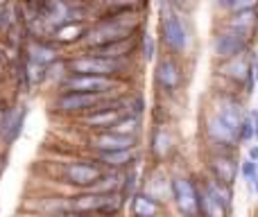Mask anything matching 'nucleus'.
Listing matches in <instances>:
<instances>
[{"label": "nucleus", "mask_w": 258, "mask_h": 217, "mask_svg": "<svg viewBox=\"0 0 258 217\" xmlns=\"http://www.w3.org/2000/svg\"><path fill=\"white\" fill-rule=\"evenodd\" d=\"M25 80H27V84H30V86L41 84V82L48 80V68L39 66V63H34V61H30V59H27V61H25Z\"/></svg>", "instance_id": "obj_24"}, {"label": "nucleus", "mask_w": 258, "mask_h": 217, "mask_svg": "<svg viewBox=\"0 0 258 217\" xmlns=\"http://www.w3.org/2000/svg\"><path fill=\"white\" fill-rule=\"evenodd\" d=\"M23 120H25V111L21 109H7L0 115V136L7 142H14L23 129Z\"/></svg>", "instance_id": "obj_18"}, {"label": "nucleus", "mask_w": 258, "mask_h": 217, "mask_svg": "<svg viewBox=\"0 0 258 217\" xmlns=\"http://www.w3.org/2000/svg\"><path fill=\"white\" fill-rule=\"evenodd\" d=\"M86 32H89V25H86L82 18H77V21H66V23L54 27L52 39H54V43H59V45L84 43Z\"/></svg>", "instance_id": "obj_14"}, {"label": "nucleus", "mask_w": 258, "mask_h": 217, "mask_svg": "<svg viewBox=\"0 0 258 217\" xmlns=\"http://www.w3.org/2000/svg\"><path fill=\"white\" fill-rule=\"evenodd\" d=\"M113 102L111 93H82V91H59L52 107L57 113L66 115H86L91 111Z\"/></svg>", "instance_id": "obj_2"}, {"label": "nucleus", "mask_w": 258, "mask_h": 217, "mask_svg": "<svg viewBox=\"0 0 258 217\" xmlns=\"http://www.w3.org/2000/svg\"><path fill=\"white\" fill-rule=\"evenodd\" d=\"M168 5L172 9H188L190 7V0H168Z\"/></svg>", "instance_id": "obj_31"}, {"label": "nucleus", "mask_w": 258, "mask_h": 217, "mask_svg": "<svg viewBox=\"0 0 258 217\" xmlns=\"http://www.w3.org/2000/svg\"><path fill=\"white\" fill-rule=\"evenodd\" d=\"M154 80L159 84V89L172 93L181 86V68L172 57H161L154 68Z\"/></svg>", "instance_id": "obj_10"}, {"label": "nucleus", "mask_w": 258, "mask_h": 217, "mask_svg": "<svg viewBox=\"0 0 258 217\" xmlns=\"http://www.w3.org/2000/svg\"><path fill=\"white\" fill-rule=\"evenodd\" d=\"M161 210V204L156 197H152L150 192H138L132 199V213L134 217H156Z\"/></svg>", "instance_id": "obj_20"}, {"label": "nucleus", "mask_w": 258, "mask_h": 217, "mask_svg": "<svg viewBox=\"0 0 258 217\" xmlns=\"http://www.w3.org/2000/svg\"><path fill=\"white\" fill-rule=\"evenodd\" d=\"M240 174L245 177V181L249 183L251 188H254V181H256V177H258V163H256V161H251V159H245L240 163Z\"/></svg>", "instance_id": "obj_25"}, {"label": "nucleus", "mask_w": 258, "mask_h": 217, "mask_svg": "<svg viewBox=\"0 0 258 217\" xmlns=\"http://www.w3.org/2000/svg\"><path fill=\"white\" fill-rule=\"evenodd\" d=\"M197 188H200V217H229V210L206 190L204 183Z\"/></svg>", "instance_id": "obj_22"}, {"label": "nucleus", "mask_w": 258, "mask_h": 217, "mask_svg": "<svg viewBox=\"0 0 258 217\" xmlns=\"http://www.w3.org/2000/svg\"><path fill=\"white\" fill-rule=\"evenodd\" d=\"M249 68H251V54H240V57H233V59H229V61H224L222 66H220V73L227 75L229 80L236 82V84L247 86Z\"/></svg>", "instance_id": "obj_16"}, {"label": "nucleus", "mask_w": 258, "mask_h": 217, "mask_svg": "<svg viewBox=\"0 0 258 217\" xmlns=\"http://www.w3.org/2000/svg\"><path fill=\"white\" fill-rule=\"evenodd\" d=\"M206 136H209L215 145H224V147H233L236 142H240V133L233 127H229L218 113H213L206 120Z\"/></svg>", "instance_id": "obj_11"}, {"label": "nucleus", "mask_w": 258, "mask_h": 217, "mask_svg": "<svg viewBox=\"0 0 258 217\" xmlns=\"http://www.w3.org/2000/svg\"><path fill=\"white\" fill-rule=\"evenodd\" d=\"M93 159L102 165L104 170H113V172H120V170L132 168L138 161L136 150H118V152H93Z\"/></svg>", "instance_id": "obj_13"}, {"label": "nucleus", "mask_w": 258, "mask_h": 217, "mask_svg": "<svg viewBox=\"0 0 258 217\" xmlns=\"http://www.w3.org/2000/svg\"><path fill=\"white\" fill-rule=\"evenodd\" d=\"M136 45H138V39L136 36H129V39H120V41H113V43L93 48L89 52L98 54V57H109V59H129L136 52Z\"/></svg>", "instance_id": "obj_15"}, {"label": "nucleus", "mask_w": 258, "mask_h": 217, "mask_svg": "<svg viewBox=\"0 0 258 217\" xmlns=\"http://www.w3.org/2000/svg\"><path fill=\"white\" fill-rule=\"evenodd\" d=\"M251 138H254V120H251V115H245L240 124V142H247Z\"/></svg>", "instance_id": "obj_27"}, {"label": "nucleus", "mask_w": 258, "mask_h": 217, "mask_svg": "<svg viewBox=\"0 0 258 217\" xmlns=\"http://www.w3.org/2000/svg\"><path fill=\"white\" fill-rule=\"evenodd\" d=\"M9 3V0H0V7H5V5H7Z\"/></svg>", "instance_id": "obj_37"}, {"label": "nucleus", "mask_w": 258, "mask_h": 217, "mask_svg": "<svg viewBox=\"0 0 258 217\" xmlns=\"http://www.w3.org/2000/svg\"><path fill=\"white\" fill-rule=\"evenodd\" d=\"M68 3H86V0H68Z\"/></svg>", "instance_id": "obj_38"}, {"label": "nucleus", "mask_w": 258, "mask_h": 217, "mask_svg": "<svg viewBox=\"0 0 258 217\" xmlns=\"http://www.w3.org/2000/svg\"><path fill=\"white\" fill-rule=\"evenodd\" d=\"M247 9H258V0H236L233 12H247Z\"/></svg>", "instance_id": "obj_30"}, {"label": "nucleus", "mask_w": 258, "mask_h": 217, "mask_svg": "<svg viewBox=\"0 0 258 217\" xmlns=\"http://www.w3.org/2000/svg\"><path fill=\"white\" fill-rule=\"evenodd\" d=\"M141 43H143V57H145L147 61H152V59H154V54H156V45H154V39H152L150 34H143Z\"/></svg>", "instance_id": "obj_29"}, {"label": "nucleus", "mask_w": 258, "mask_h": 217, "mask_svg": "<svg viewBox=\"0 0 258 217\" xmlns=\"http://www.w3.org/2000/svg\"><path fill=\"white\" fill-rule=\"evenodd\" d=\"M120 86V80L102 75H71L59 82V91H82V93H111Z\"/></svg>", "instance_id": "obj_7"}, {"label": "nucleus", "mask_w": 258, "mask_h": 217, "mask_svg": "<svg viewBox=\"0 0 258 217\" xmlns=\"http://www.w3.org/2000/svg\"><path fill=\"white\" fill-rule=\"evenodd\" d=\"M102 174H104V168L95 159L93 161H71L61 170L63 183L75 186L80 190H91Z\"/></svg>", "instance_id": "obj_3"}, {"label": "nucleus", "mask_w": 258, "mask_h": 217, "mask_svg": "<svg viewBox=\"0 0 258 217\" xmlns=\"http://www.w3.org/2000/svg\"><path fill=\"white\" fill-rule=\"evenodd\" d=\"M227 27L245 34L247 39H254L258 32V9H247V12H231L227 21Z\"/></svg>", "instance_id": "obj_17"}, {"label": "nucleus", "mask_w": 258, "mask_h": 217, "mask_svg": "<svg viewBox=\"0 0 258 217\" xmlns=\"http://www.w3.org/2000/svg\"><path fill=\"white\" fill-rule=\"evenodd\" d=\"M14 12L9 9V5H5V7H0V34H9L14 27Z\"/></svg>", "instance_id": "obj_26"}, {"label": "nucleus", "mask_w": 258, "mask_h": 217, "mask_svg": "<svg viewBox=\"0 0 258 217\" xmlns=\"http://www.w3.org/2000/svg\"><path fill=\"white\" fill-rule=\"evenodd\" d=\"M233 5H236V0H218V7L229 9V12H233Z\"/></svg>", "instance_id": "obj_34"}, {"label": "nucleus", "mask_w": 258, "mask_h": 217, "mask_svg": "<svg viewBox=\"0 0 258 217\" xmlns=\"http://www.w3.org/2000/svg\"><path fill=\"white\" fill-rule=\"evenodd\" d=\"M122 115H127V109L122 107V102H109L104 107L82 115V124L91 131H104V129H111Z\"/></svg>", "instance_id": "obj_8"}, {"label": "nucleus", "mask_w": 258, "mask_h": 217, "mask_svg": "<svg viewBox=\"0 0 258 217\" xmlns=\"http://www.w3.org/2000/svg\"><path fill=\"white\" fill-rule=\"evenodd\" d=\"M89 147L93 152H118V150H136L138 136H122L116 131H93L89 136Z\"/></svg>", "instance_id": "obj_9"}, {"label": "nucleus", "mask_w": 258, "mask_h": 217, "mask_svg": "<svg viewBox=\"0 0 258 217\" xmlns=\"http://www.w3.org/2000/svg\"><path fill=\"white\" fill-rule=\"evenodd\" d=\"M109 131L122 133V136H138V131H141V115H132V113L122 115Z\"/></svg>", "instance_id": "obj_23"}, {"label": "nucleus", "mask_w": 258, "mask_h": 217, "mask_svg": "<svg viewBox=\"0 0 258 217\" xmlns=\"http://www.w3.org/2000/svg\"><path fill=\"white\" fill-rule=\"evenodd\" d=\"M129 68L127 59H109V57H98L93 52L80 54L66 61V70L71 75H102V77H120L125 75Z\"/></svg>", "instance_id": "obj_1"}, {"label": "nucleus", "mask_w": 258, "mask_h": 217, "mask_svg": "<svg viewBox=\"0 0 258 217\" xmlns=\"http://www.w3.org/2000/svg\"><path fill=\"white\" fill-rule=\"evenodd\" d=\"M170 192L177 210L183 217H200V188L188 177H174L170 181Z\"/></svg>", "instance_id": "obj_6"}, {"label": "nucleus", "mask_w": 258, "mask_h": 217, "mask_svg": "<svg viewBox=\"0 0 258 217\" xmlns=\"http://www.w3.org/2000/svg\"><path fill=\"white\" fill-rule=\"evenodd\" d=\"M3 68H5V57H3V52H0V73H3Z\"/></svg>", "instance_id": "obj_35"}, {"label": "nucleus", "mask_w": 258, "mask_h": 217, "mask_svg": "<svg viewBox=\"0 0 258 217\" xmlns=\"http://www.w3.org/2000/svg\"><path fill=\"white\" fill-rule=\"evenodd\" d=\"M247 159H251V161H256L258 163V142L249 145V150H247Z\"/></svg>", "instance_id": "obj_32"}, {"label": "nucleus", "mask_w": 258, "mask_h": 217, "mask_svg": "<svg viewBox=\"0 0 258 217\" xmlns=\"http://www.w3.org/2000/svg\"><path fill=\"white\" fill-rule=\"evenodd\" d=\"M27 59L34 61V63H39V66L48 68L59 59V52L52 43H45V41L34 39V41H30V45H27Z\"/></svg>", "instance_id": "obj_19"}, {"label": "nucleus", "mask_w": 258, "mask_h": 217, "mask_svg": "<svg viewBox=\"0 0 258 217\" xmlns=\"http://www.w3.org/2000/svg\"><path fill=\"white\" fill-rule=\"evenodd\" d=\"M209 168H211V177L222 181V183H227V186H233V181H236V177H238V170H240L238 163L233 161V156L224 154V152L211 156Z\"/></svg>", "instance_id": "obj_12"}, {"label": "nucleus", "mask_w": 258, "mask_h": 217, "mask_svg": "<svg viewBox=\"0 0 258 217\" xmlns=\"http://www.w3.org/2000/svg\"><path fill=\"white\" fill-rule=\"evenodd\" d=\"M249 41L251 39H247L240 32L231 30V27H224V30L218 32V34L213 36V41H211V52H213V57L220 59V61H229V59H233V57L247 54Z\"/></svg>", "instance_id": "obj_5"}, {"label": "nucleus", "mask_w": 258, "mask_h": 217, "mask_svg": "<svg viewBox=\"0 0 258 217\" xmlns=\"http://www.w3.org/2000/svg\"><path fill=\"white\" fill-rule=\"evenodd\" d=\"M172 136H170V131L165 127H156L154 131H152V154L156 156L159 161H165L170 154H172Z\"/></svg>", "instance_id": "obj_21"}, {"label": "nucleus", "mask_w": 258, "mask_h": 217, "mask_svg": "<svg viewBox=\"0 0 258 217\" xmlns=\"http://www.w3.org/2000/svg\"><path fill=\"white\" fill-rule=\"evenodd\" d=\"M258 84V54H251V68H249V80H247V93H254Z\"/></svg>", "instance_id": "obj_28"}, {"label": "nucleus", "mask_w": 258, "mask_h": 217, "mask_svg": "<svg viewBox=\"0 0 258 217\" xmlns=\"http://www.w3.org/2000/svg\"><path fill=\"white\" fill-rule=\"evenodd\" d=\"M254 190H256V195H258V177H256V181H254Z\"/></svg>", "instance_id": "obj_36"}, {"label": "nucleus", "mask_w": 258, "mask_h": 217, "mask_svg": "<svg viewBox=\"0 0 258 217\" xmlns=\"http://www.w3.org/2000/svg\"><path fill=\"white\" fill-rule=\"evenodd\" d=\"M161 41L174 54H183L188 50V43H190L186 25L179 18V14L172 12V7L168 12L163 9V16H161Z\"/></svg>", "instance_id": "obj_4"}, {"label": "nucleus", "mask_w": 258, "mask_h": 217, "mask_svg": "<svg viewBox=\"0 0 258 217\" xmlns=\"http://www.w3.org/2000/svg\"><path fill=\"white\" fill-rule=\"evenodd\" d=\"M249 115H251V120H254V140L258 142V109H254Z\"/></svg>", "instance_id": "obj_33"}]
</instances>
